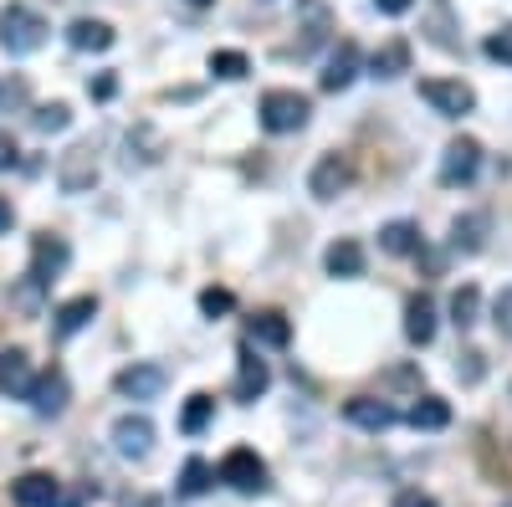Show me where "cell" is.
Masks as SVG:
<instances>
[{"mask_svg": "<svg viewBox=\"0 0 512 507\" xmlns=\"http://www.w3.org/2000/svg\"><path fill=\"white\" fill-rule=\"evenodd\" d=\"M41 41H47V21H41L31 6H11L0 11V47H6V57H31L41 52Z\"/></svg>", "mask_w": 512, "mask_h": 507, "instance_id": "6da1fadb", "label": "cell"}, {"mask_svg": "<svg viewBox=\"0 0 512 507\" xmlns=\"http://www.w3.org/2000/svg\"><path fill=\"white\" fill-rule=\"evenodd\" d=\"M308 113H313V103H308L303 93L272 88V93L262 98V129H267V134H297V129L308 123Z\"/></svg>", "mask_w": 512, "mask_h": 507, "instance_id": "7a4b0ae2", "label": "cell"}, {"mask_svg": "<svg viewBox=\"0 0 512 507\" xmlns=\"http://www.w3.org/2000/svg\"><path fill=\"white\" fill-rule=\"evenodd\" d=\"M420 98L431 103L441 118H466L477 108V93L466 88V82H456V77H420Z\"/></svg>", "mask_w": 512, "mask_h": 507, "instance_id": "3957f363", "label": "cell"}, {"mask_svg": "<svg viewBox=\"0 0 512 507\" xmlns=\"http://www.w3.org/2000/svg\"><path fill=\"white\" fill-rule=\"evenodd\" d=\"M221 482L226 487H236V492H267V461L256 456V451H246V446H236V451H226V461H221Z\"/></svg>", "mask_w": 512, "mask_h": 507, "instance_id": "277c9868", "label": "cell"}, {"mask_svg": "<svg viewBox=\"0 0 512 507\" xmlns=\"http://www.w3.org/2000/svg\"><path fill=\"white\" fill-rule=\"evenodd\" d=\"M67 262H72V251H67V241H62V236H52V231L31 236V282H36V287L57 282Z\"/></svg>", "mask_w": 512, "mask_h": 507, "instance_id": "5b68a950", "label": "cell"}, {"mask_svg": "<svg viewBox=\"0 0 512 507\" xmlns=\"http://www.w3.org/2000/svg\"><path fill=\"white\" fill-rule=\"evenodd\" d=\"M113 451L123 461H144L154 451V420L149 415H118L113 420Z\"/></svg>", "mask_w": 512, "mask_h": 507, "instance_id": "8992f818", "label": "cell"}, {"mask_svg": "<svg viewBox=\"0 0 512 507\" xmlns=\"http://www.w3.org/2000/svg\"><path fill=\"white\" fill-rule=\"evenodd\" d=\"M482 169V144L477 139H451L446 154H441V185H472Z\"/></svg>", "mask_w": 512, "mask_h": 507, "instance_id": "52a82bcc", "label": "cell"}, {"mask_svg": "<svg viewBox=\"0 0 512 507\" xmlns=\"http://www.w3.org/2000/svg\"><path fill=\"white\" fill-rule=\"evenodd\" d=\"M349 185H354V164H349V154H323V159L313 164V175H308L313 200H338Z\"/></svg>", "mask_w": 512, "mask_h": 507, "instance_id": "ba28073f", "label": "cell"}, {"mask_svg": "<svg viewBox=\"0 0 512 507\" xmlns=\"http://www.w3.org/2000/svg\"><path fill=\"white\" fill-rule=\"evenodd\" d=\"M164 385H169V374H164L159 364H128V369L113 379V390H118L123 400H154Z\"/></svg>", "mask_w": 512, "mask_h": 507, "instance_id": "9c48e42d", "label": "cell"}, {"mask_svg": "<svg viewBox=\"0 0 512 507\" xmlns=\"http://www.w3.org/2000/svg\"><path fill=\"white\" fill-rule=\"evenodd\" d=\"M11 497H16V507H67L57 477H47V472H26V477H16Z\"/></svg>", "mask_w": 512, "mask_h": 507, "instance_id": "30bf717a", "label": "cell"}, {"mask_svg": "<svg viewBox=\"0 0 512 507\" xmlns=\"http://www.w3.org/2000/svg\"><path fill=\"white\" fill-rule=\"evenodd\" d=\"M31 385H36L31 359H26L21 349H6V354H0V395H11V400H31Z\"/></svg>", "mask_w": 512, "mask_h": 507, "instance_id": "8fae6325", "label": "cell"}, {"mask_svg": "<svg viewBox=\"0 0 512 507\" xmlns=\"http://www.w3.org/2000/svg\"><path fill=\"white\" fill-rule=\"evenodd\" d=\"M67 395H72V390H67V374H62V369H47V374L31 385V410H36V415H62V410H67Z\"/></svg>", "mask_w": 512, "mask_h": 507, "instance_id": "7c38bea8", "label": "cell"}, {"mask_svg": "<svg viewBox=\"0 0 512 507\" xmlns=\"http://www.w3.org/2000/svg\"><path fill=\"white\" fill-rule=\"evenodd\" d=\"M354 77H359V47H354V41H338V52L328 57L318 82H323V93H344Z\"/></svg>", "mask_w": 512, "mask_h": 507, "instance_id": "4fadbf2b", "label": "cell"}, {"mask_svg": "<svg viewBox=\"0 0 512 507\" xmlns=\"http://www.w3.org/2000/svg\"><path fill=\"white\" fill-rule=\"evenodd\" d=\"M57 180H62V190H67V195H82V190H93V180H98L93 149H88V144H82V149H72V154L62 159V169H57Z\"/></svg>", "mask_w": 512, "mask_h": 507, "instance_id": "5bb4252c", "label": "cell"}, {"mask_svg": "<svg viewBox=\"0 0 512 507\" xmlns=\"http://www.w3.org/2000/svg\"><path fill=\"white\" fill-rule=\"evenodd\" d=\"M272 385V369H267V359H256V349H241V369H236V400L241 405H251L256 395H262Z\"/></svg>", "mask_w": 512, "mask_h": 507, "instance_id": "9a60e30c", "label": "cell"}, {"mask_svg": "<svg viewBox=\"0 0 512 507\" xmlns=\"http://www.w3.org/2000/svg\"><path fill=\"white\" fill-rule=\"evenodd\" d=\"M405 338H410V344H431V338H436V303H431V292H415V298L405 303Z\"/></svg>", "mask_w": 512, "mask_h": 507, "instance_id": "2e32d148", "label": "cell"}, {"mask_svg": "<svg viewBox=\"0 0 512 507\" xmlns=\"http://www.w3.org/2000/svg\"><path fill=\"white\" fill-rule=\"evenodd\" d=\"M344 415L354 420V426H364V431H390V426H395V405H384V400H374V395H354V400L344 405Z\"/></svg>", "mask_w": 512, "mask_h": 507, "instance_id": "e0dca14e", "label": "cell"}, {"mask_svg": "<svg viewBox=\"0 0 512 507\" xmlns=\"http://www.w3.org/2000/svg\"><path fill=\"white\" fill-rule=\"evenodd\" d=\"M67 41H72L77 52H108L113 47V26L108 21H93V16H77L67 26Z\"/></svg>", "mask_w": 512, "mask_h": 507, "instance_id": "ac0fdd59", "label": "cell"}, {"mask_svg": "<svg viewBox=\"0 0 512 507\" xmlns=\"http://www.w3.org/2000/svg\"><path fill=\"white\" fill-rule=\"evenodd\" d=\"M487 216L482 210H472V216H456L451 221V251H466V257H472V251H482L487 246Z\"/></svg>", "mask_w": 512, "mask_h": 507, "instance_id": "d6986e66", "label": "cell"}, {"mask_svg": "<svg viewBox=\"0 0 512 507\" xmlns=\"http://www.w3.org/2000/svg\"><path fill=\"white\" fill-rule=\"evenodd\" d=\"M98 318V298H72V303H62L57 308V338H72V333H82V328H88Z\"/></svg>", "mask_w": 512, "mask_h": 507, "instance_id": "ffe728a7", "label": "cell"}, {"mask_svg": "<svg viewBox=\"0 0 512 507\" xmlns=\"http://www.w3.org/2000/svg\"><path fill=\"white\" fill-rule=\"evenodd\" d=\"M410 426H415V431H446V426H451V405H446L441 395H420V400L410 405Z\"/></svg>", "mask_w": 512, "mask_h": 507, "instance_id": "44dd1931", "label": "cell"}, {"mask_svg": "<svg viewBox=\"0 0 512 507\" xmlns=\"http://www.w3.org/2000/svg\"><path fill=\"white\" fill-rule=\"evenodd\" d=\"M323 262H328V277H359V272H364V246L344 236V241H333V246H328V257H323Z\"/></svg>", "mask_w": 512, "mask_h": 507, "instance_id": "7402d4cb", "label": "cell"}, {"mask_svg": "<svg viewBox=\"0 0 512 507\" xmlns=\"http://www.w3.org/2000/svg\"><path fill=\"white\" fill-rule=\"evenodd\" d=\"M379 246L390 251V257H415L420 251V226L415 221H390L379 231Z\"/></svg>", "mask_w": 512, "mask_h": 507, "instance_id": "603a6c76", "label": "cell"}, {"mask_svg": "<svg viewBox=\"0 0 512 507\" xmlns=\"http://www.w3.org/2000/svg\"><path fill=\"white\" fill-rule=\"evenodd\" d=\"M251 338H256V344H267V349H282L287 338H292V328H287L282 313H256L251 318Z\"/></svg>", "mask_w": 512, "mask_h": 507, "instance_id": "cb8c5ba5", "label": "cell"}, {"mask_svg": "<svg viewBox=\"0 0 512 507\" xmlns=\"http://www.w3.org/2000/svg\"><path fill=\"white\" fill-rule=\"evenodd\" d=\"M405 67H410V47H405V41H384V47L374 52V62H369L374 77H400Z\"/></svg>", "mask_w": 512, "mask_h": 507, "instance_id": "d4e9b609", "label": "cell"}, {"mask_svg": "<svg viewBox=\"0 0 512 507\" xmlns=\"http://www.w3.org/2000/svg\"><path fill=\"white\" fill-rule=\"evenodd\" d=\"M477 318H482V292L466 282V287L451 292V323H456V328H472Z\"/></svg>", "mask_w": 512, "mask_h": 507, "instance_id": "484cf974", "label": "cell"}, {"mask_svg": "<svg viewBox=\"0 0 512 507\" xmlns=\"http://www.w3.org/2000/svg\"><path fill=\"white\" fill-rule=\"evenodd\" d=\"M210 415H216V400H210V395H190L185 410H180V431L185 436H200L210 426Z\"/></svg>", "mask_w": 512, "mask_h": 507, "instance_id": "4316f807", "label": "cell"}, {"mask_svg": "<svg viewBox=\"0 0 512 507\" xmlns=\"http://www.w3.org/2000/svg\"><path fill=\"white\" fill-rule=\"evenodd\" d=\"M67 123H72V108H67V103H41V108L31 113V129H36V134H62Z\"/></svg>", "mask_w": 512, "mask_h": 507, "instance_id": "83f0119b", "label": "cell"}, {"mask_svg": "<svg viewBox=\"0 0 512 507\" xmlns=\"http://www.w3.org/2000/svg\"><path fill=\"white\" fill-rule=\"evenodd\" d=\"M210 477H216V472H210V461L190 456V461H185V472H180V492H185V497H200V492L210 487Z\"/></svg>", "mask_w": 512, "mask_h": 507, "instance_id": "f1b7e54d", "label": "cell"}, {"mask_svg": "<svg viewBox=\"0 0 512 507\" xmlns=\"http://www.w3.org/2000/svg\"><path fill=\"white\" fill-rule=\"evenodd\" d=\"M210 72L236 82V77H246V72H251V62H246L241 52H210Z\"/></svg>", "mask_w": 512, "mask_h": 507, "instance_id": "f546056e", "label": "cell"}, {"mask_svg": "<svg viewBox=\"0 0 512 507\" xmlns=\"http://www.w3.org/2000/svg\"><path fill=\"white\" fill-rule=\"evenodd\" d=\"M482 374H487V364H482V349H466V354L456 359V379H461V385H477Z\"/></svg>", "mask_w": 512, "mask_h": 507, "instance_id": "4dcf8cb0", "label": "cell"}, {"mask_svg": "<svg viewBox=\"0 0 512 507\" xmlns=\"http://www.w3.org/2000/svg\"><path fill=\"white\" fill-rule=\"evenodd\" d=\"M492 323L502 338H512V287H502L497 298H492Z\"/></svg>", "mask_w": 512, "mask_h": 507, "instance_id": "1f68e13d", "label": "cell"}, {"mask_svg": "<svg viewBox=\"0 0 512 507\" xmlns=\"http://www.w3.org/2000/svg\"><path fill=\"white\" fill-rule=\"evenodd\" d=\"M231 303H236V298H231L226 287H205V292H200V313H210V318H216V313H231Z\"/></svg>", "mask_w": 512, "mask_h": 507, "instance_id": "d6a6232c", "label": "cell"}, {"mask_svg": "<svg viewBox=\"0 0 512 507\" xmlns=\"http://www.w3.org/2000/svg\"><path fill=\"white\" fill-rule=\"evenodd\" d=\"M487 57H492V62H512V31L487 36Z\"/></svg>", "mask_w": 512, "mask_h": 507, "instance_id": "836d02e7", "label": "cell"}, {"mask_svg": "<svg viewBox=\"0 0 512 507\" xmlns=\"http://www.w3.org/2000/svg\"><path fill=\"white\" fill-rule=\"evenodd\" d=\"M16 103H26V82H21V77L0 82V108H16Z\"/></svg>", "mask_w": 512, "mask_h": 507, "instance_id": "e575fe53", "label": "cell"}, {"mask_svg": "<svg viewBox=\"0 0 512 507\" xmlns=\"http://www.w3.org/2000/svg\"><path fill=\"white\" fill-rule=\"evenodd\" d=\"M395 507H441V502H436L431 492H415V487H410V492H400V497H395Z\"/></svg>", "mask_w": 512, "mask_h": 507, "instance_id": "d590c367", "label": "cell"}, {"mask_svg": "<svg viewBox=\"0 0 512 507\" xmlns=\"http://www.w3.org/2000/svg\"><path fill=\"white\" fill-rule=\"evenodd\" d=\"M16 154H21V149H16V139H11V134H0V169H11V164H16Z\"/></svg>", "mask_w": 512, "mask_h": 507, "instance_id": "8d00e7d4", "label": "cell"}, {"mask_svg": "<svg viewBox=\"0 0 512 507\" xmlns=\"http://www.w3.org/2000/svg\"><path fill=\"white\" fill-rule=\"evenodd\" d=\"M415 6V0H374V11H384V16H405Z\"/></svg>", "mask_w": 512, "mask_h": 507, "instance_id": "74e56055", "label": "cell"}, {"mask_svg": "<svg viewBox=\"0 0 512 507\" xmlns=\"http://www.w3.org/2000/svg\"><path fill=\"white\" fill-rule=\"evenodd\" d=\"M11 226H16V205H11L6 195H0V236H6Z\"/></svg>", "mask_w": 512, "mask_h": 507, "instance_id": "f35d334b", "label": "cell"}, {"mask_svg": "<svg viewBox=\"0 0 512 507\" xmlns=\"http://www.w3.org/2000/svg\"><path fill=\"white\" fill-rule=\"evenodd\" d=\"M88 93H93V98H113L118 82H113V77H98V82H88Z\"/></svg>", "mask_w": 512, "mask_h": 507, "instance_id": "ab89813d", "label": "cell"}, {"mask_svg": "<svg viewBox=\"0 0 512 507\" xmlns=\"http://www.w3.org/2000/svg\"><path fill=\"white\" fill-rule=\"evenodd\" d=\"M128 507H159V502L154 497H139V502H128Z\"/></svg>", "mask_w": 512, "mask_h": 507, "instance_id": "60d3db41", "label": "cell"}, {"mask_svg": "<svg viewBox=\"0 0 512 507\" xmlns=\"http://www.w3.org/2000/svg\"><path fill=\"white\" fill-rule=\"evenodd\" d=\"M190 6H210V0H190Z\"/></svg>", "mask_w": 512, "mask_h": 507, "instance_id": "b9f144b4", "label": "cell"}, {"mask_svg": "<svg viewBox=\"0 0 512 507\" xmlns=\"http://www.w3.org/2000/svg\"><path fill=\"white\" fill-rule=\"evenodd\" d=\"M502 507H512V502H502Z\"/></svg>", "mask_w": 512, "mask_h": 507, "instance_id": "7bdbcfd3", "label": "cell"}]
</instances>
